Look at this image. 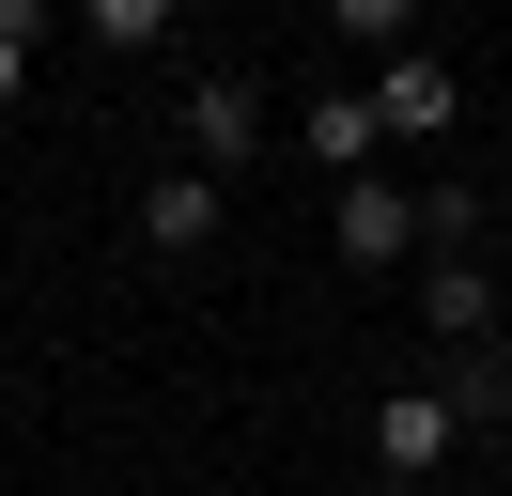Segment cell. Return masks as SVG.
Returning a JSON list of instances; mask_svg holds the SVG:
<instances>
[{
  "label": "cell",
  "mask_w": 512,
  "mask_h": 496,
  "mask_svg": "<svg viewBox=\"0 0 512 496\" xmlns=\"http://www.w3.org/2000/svg\"><path fill=\"white\" fill-rule=\"evenodd\" d=\"M326 31H342V47H373V62H388V47H419V0H326Z\"/></svg>",
  "instance_id": "cell-8"
},
{
  "label": "cell",
  "mask_w": 512,
  "mask_h": 496,
  "mask_svg": "<svg viewBox=\"0 0 512 496\" xmlns=\"http://www.w3.org/2000/svg\"><path fill=\"white\" fill-rule=\"evenodd\" d=\"M450 450H466V388H388L373 403V465L388 481H435Z\"/></svg>",
  "instance_id": "cell-3"
},
{
  "label": "cell",
  "mask_w": 512,
  "mask_h": 496,
  "mask_svg": "<svg viewBox=\"0 0 512 496\" xmlns=\"http://www.w3.org/2000/svg\"><path fill=\"white\" fill-rule=\"evenodd\" d=\"M497 264H466V248H435V279H419V326H435L450 341V357H481V341H497Z\"/></svg>",
  "instance_id": "cell-7"
},
{
  "label": "cell",
  "mask_w": 512,
  "mask_h": 496,
  "mask_svg": "<svg viewBox=\"0 0 512 496\" xmlns=\"http://www.w3.org/2000/svg\"><path fill=\"white\" fill-rule=\"evenodd\" d=\"M171 16H187V0H78V31H94V47H156Z\"/></svg>",
  "instance_id": "cell-9"
},
{
  "label": "cell",
  "mask_w": 512,
  "mask_h": 496,
  "mask_svg": "<svg viewBox=\"0 0 512 496\" xmlns=\"http://www.w3.org/2000/svg\"><path fill=\"white\" fill-rule=\"evenodd\" d=\"M326 248H342L357 279H388V264L419 248V186H388V171H342V186H326Z\"/></svg>",
  "instance_id": "cell-2"
},
{
  "label": "cell",
  "mask_w": 512,
  "mask_h": 496,
  "mask_svg": "<svg viewBox=\"0 0 512 496\" xmlns=\"http://www.w3.org/2000/svg\"><path fill=\"white\" fill-rule=\"evenodd\" d=\"M295 155H311L326 186H342V171H373V155H388V124H373V78H326L311 109H295Z\"/></svg>",
  "instance_id": "cell-6"
},
{
  "label": "cell",
  "mask_w": 512,
  "mask_h": 496,
  "mask_svg": "<svg viewBox=\"0 0 512 496\" xmlns=\"http://www.w3.org/2000/svg\"><path fill=\"white\" fill-rule=\"evenodd\" d=\"M466 233H481V186L435 171V186H419V248H466Z\"/></svg>",
  "instance_id": "cell-10"
},
{
  "label": "cell",
  "mask_w": 512,
  "mask_h": 496,
  "mask_svg": "<svg viewBox=\"0 0 512 496\" xmlns=\"http://www.w3.org/2000/svg\"><path fill=\"white\" fill-rule=\"evenodd\" d=\"M373 124H388L404 155H419V140H450V124H466V78H450L435 47H388V62H373Z\"/></svg>",
  "instance_id": "cell-4"
},
{
  "label": "cell",
  "mask_w": 512,
  "mask_h": 496,
  "mask_svg": "<svg viewBox=\"0 0 512 496\" xmlns=\"http://www.w3.org/2000/svg\"><path fill=\"white\" fill-rule=\"evenodd\" d=\"M218 217H233V186H218V171H187V155L140 186V248H156V264H202V248H218Z\"/></svg>",
  "instance_id": "cell-5"
},
{
  "label": "cell",
  "mask_w": 512,
  "mask_h": 496,
  "mask_svg": "<svg viewBox=\"0 0 512 496\" xmlns=\"http://www.w3.org/2000/svg\"><path fill=\"white\" fill-rule=\"evenodd\" d=\"M466 403H481V419H497V434H512V357H497V372H481V388H466Z\"/></svg>",
  "instance_id": "cell-12"
},
{
  "label": "cell",
  "mask_w": 512,
  "mask_h": 496,
  "mask_svg": "<svg viewBox=\"0 0 512 496\" xmlns=\"http://www.w3.org/2000/svg\"><path fill=\"white\" fill-rule=\"evenodd\" d=\"M171 140H187V171H264V140H280V109H264V78H233V62H202L187 93H171Z\"/></svg>",
  "instance_id": "cell-1"
},
{
  "label": "cell",
  "mask_w": 512,
  "mask_h": 496,
  "mask_svg": "<svg viewBox=\"0 0 512 496\" xmlns=\"http://www.w3.org/2000/svg\"><path fill=\"white\" fill-rule=\"evenodd\" d=\"M16 93H32V47H0V109H16Z\"/></svg>",
  "instance_id": "cell-13"
},
{
  "label": "cell",
  "mask_w": 512,
  "mask_h": 496,
  "mask_svg": "<svg viewBox=\"0 0 512 496\" xmlns=\"http://www.w3.org/2000/svg\"><path fill=\"white\" fill-rule=\"evenodd\" d=\"M47 16H63V0H0V47H47Z\"/></svg>",
  "instance_id": "cell-11"
}]
</instances>
